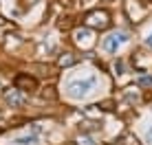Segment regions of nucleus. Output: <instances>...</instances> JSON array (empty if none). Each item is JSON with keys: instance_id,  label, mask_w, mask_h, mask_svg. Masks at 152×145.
Listing matches in <instances>:
<instances>
[{"instance_id": "nucleus-1", "label": "nucleus", "mask_w": 152, "mask_h": 145, "mask_svg": "<svg viewBox=\"0 0 152 145\" xmlns=\"http://www.w3.org/2000/svg\"><path fill=\"white\" fill-rule=\"evenodd\" d=\"M84 24H86V27H91V29L104 31V29L110 27V13L104 11V9H95V11L86 13V18H84Z\"/></svg>"}, {"instance_id": "nucleus-2", "label": "nucleus", "mask_w": 152, "mask_h": 145, "mask_svg": "<svg viewBox=\"0 0 152 145\" xmlns=\"http://www.w3.org/2000/svg\"><path fill=\"white\" fill-rule=\"evenodd\" d=\"M13 86L18 88V90H22V92L38 90V81H35V77H31L29 72H18V75L13 77Z\"/></svg>"}, {"instance_id": "nucleus-3", "label": "nucleus", "mask_w": 152, "mask_h": 145, "mask_svg": "<svg viewBox=\"0 0 152 145\" xmlns=\"http://www.w3.org/2000/svg\"><path fill=\"white\" fill-rule=\"evenodd\" d=\"M128 38H126V33H121V31H119V33H113V35H108V38H104V49H106L108 53H117V49Z\"/></svg>"}, {"instance_id": "nucleus-4", "label": "nucleus", "mask_w": 152, "mask_h": 145, "mask_svg": "<svg viewBox=\"0 0 152 145\" xmlns=\"http://www.w3.org/2000/svg\"><path fill=\"white\" fill-rule=\"evenodd\" d=\"M4 101H7L9 106H11V108H18V106H24L27 97L22 95V90L13 88V90H7V92H4Z\"/></svg>"}, {"instance_id": "nucleus-5", "label": "nucleus", "mask_w": 152, "mask_h": 145, "mask_svg": "<svg viewBox=\"0 0 152 145\" xmlns=\"http://www.w3.org/2000/svg\"><path fill=\"white\" fill-rule=\"evenodd\" d=\"M93 86H95V79H86V81H80V84H71V95L73 97H84Z\"/></svg>"}, {"instance_id": "nucleus-6", "label": "nucleus", "mask_w": 152, "mask_h": 145, "mask_svg": "<svg viewBox=\"0 0 152 145\" xmlns=\"http://www.w3.org/2000/svg\"><path fill=\"white\" fill-rule=\"evenodd\" d=\"M73 64H77V55H73V53H62L60 57H57V66H60V68H69Z\"/></svg>"}, {"instance_id": "nucleus-7", "label": "nucleus", "mask_w": 152, "mask_h": 145, "mask_svg": "<svg viewBox=\"0 0 152 145\" xmlns=\"http://www.w3.org/2000/svg\"><path fill=\"white\" fill-rule=\"evenodd\" d=\"M119 143H121V145H141V141L134 136L132 132H124L121 136H119Z\"/></svg>"}, {"instance_id": "nucleus-8", "label": "nucleus", "mask_w": 152, "mask_h": 145, "mask_svg": "<svg viewBox=\"0 0 152 145\" xmlns=\"http://www.w3.org/2000/svg\"><path fill=\"white\" fill-rule=\"evenodd\" d=\"M137 86H150L152 88V75H141L137 79Z\"/></svg>"}, {"instance_id": "nucleus-9", "label": "nucleus", "mask_w": 152, "mask_h": 145, "mask_svg": "<svg viewBox=\"0 0 152 145\" xmlns=\"http://www.w3.org/2000/svg\"><path fill=\"white\" fill-rule=\"evenodd\" d=\"M35 141V134H29V136H22V138H18V145H29V143H33Z\"/></svg>"}, {"instance_id": "nucleus-10", "label": "nucleus", "mask_w": 152, "mask_h": 145, "mask_svg": "<svg viewBox=\"0 0 152 145\" xmlns=\"http://www.w3.org/2000/svg\"><path fill=\"white\" fill-rule=\"evenodd\" d=\"M95 108H97V106H88L84 112H86L88 117H99V115H102V110H95Z\"/></svg>"}, {"instance_id": "nucleus-11", "label": "nucleus", "mask_w": 152, "mask_h": 145, "mask_svg": "<svg viewBox=\"0 0 152 145\" xmlns=\"http://www.w3.org/2000/svg\"><path fill=\"white\" fill-rule=\"evenodd\" d=\"M77 145H95V143H93V138H91V136H86V134H84V136L77 138Z\"/></svg>"}, {"instance_id": "nucleus-12", "label": "nucleus", "mask_w": 152, "mask_h": 145, "mask_svg": "<svg viewBox=\"0 0 152 145\" xmlns=\"http://www.w3.org/2000/svg\"><path fill=\"white\" fill-rule=\"evenodd\" d=\"M42 97H44V99H55V92H53V88H46V90L42 92Z\"/></svg>"}, {"instance_id": "nucleus-13", "label": "nucleus", "mask_w": 152, "mask_h": 145, "mask_svg": "<svg viewBox=\"0 0 152 145\" xmlns=\"http://www.w3.org/2000/svg\"><path fill=\"white\" fill-rule=\"evenodd\" d=\"M4 27H9V24L4 22V18H0V29H4Z\"/></svg>"}, {"instance_id": "nucleus-14", "label": "nucleus", "mask_w": 152, "mask_h": 145, "mask_svg": "<svg viewBox=\"0 0 152 145\" xmlns=\"http://www.w3.org/2000/svg\"><path fill=\"white\" fill-rule=\"evenodd\" d=\"M148 46H150V49H152V33L148 35Z\"/></svg>"}, {"instance_id": "nucleus-15", "label": "nucleus", "mask_w": 152, "mask_h": 145, "mask_svg": "<svg viewBox=\"0 0 152 145\" xmlns=\"http://www.w3.org/2000/svg\"><path fill=\"white\" fill-rule=\"evenodd\" d=\"M106 2H110V0H106Z\"/></svg>"}]
</instances>
